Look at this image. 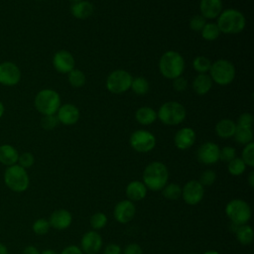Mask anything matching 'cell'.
<instances>
[{
    "label": "cell",
    "instance_id": "11",
    "mask_svg": "<svg viewBox=\"0 0 254 254\" xmlns=\"http://www.w3.org/2000/svg\"><path fill=\"white\" fill-rule=\"evenodd\" d=\"M21 80V70L12 62L0 64V83L5 86H14Z\"/></svg>",
    "mask_w": 254,
    "mask_h": 254
},
{
    "label": "cell",
    "instance_id": "53",
    "mask_svg": "<svg viewBox=\"0 0 254 254\" xmlns=\"http://www.w3.org/2000/svg\"><path fill=\"white\" fill-rule=\"evenodd\" d=\"M203 254H220V253H219V252H217V251H214V250H209V251L204 252Z\"/></svg>",
    "mask_w": 254,
    "mask_h": 254
},
{
    "label": "cell",
    "instance_id": "34",
    "mask_svg": "<svg viewBox=\"0 0 254 254\" xmlns=\"http://www.w3.org/2000/svg\"><path fill=\"white\" fill-rule=\"evenodd\" d=\"M246 165L241 158H234L227 165V170L232 176H240L245 172Z\"/></svg>",
    "mask_w": 254,
    "mask_h": 254
},
{
    "label": "cell",
    "instance_id": "51",
    "mask_svg": "<svg viewBox=\"0 0 254 254\" xmlns=\"http://www.w3.org/2000/svg\"><path fill=\"white\" fill-rule=\"evenodd\" d=\"M40 254H58V253L52 249H46L43 252H41Z\"/></svg>",
    "mask_w": 254,
    "mask_h": 254
},
{
    "label": "cell",
    "instance_id": "30",
    "mask_svg": "<svg viewBox=\"0 0 254 254\" xmlns=\"http://www.w3.org/2000/svg\"><path fill=\"white\" fill-rule=\"evenodd\" d=\"M130 88L138 95H144L146 94L150 89V83L149 81L142 76H138L132 79Z\"/></svg>",
    "mask_w": 254,
    "mask_h": 254
},
{
    "label": "cell",
    "instance_id": "38",
    "mask_svg": "<svg viewBox=\"0 0 254 254\" xmlns=\"http://www.w3.org/2000/svg\"><path fill=\"white\" fill-rule=\"evenodd\" d=\"M18 165L21 166L24 169H29L31 168L34 163H35V157L32 153L30 152H24L21 155H19L18 158Z\"/></svg>",
    "mask_w": 254,
    "mask_h": 254
},
{
    "label": "cell",
    "instance_id": "19",
    "mask_svg": "<svg viewBox=\"0 0 254 254\" xmlns=\"http://www.w3.org/2000/svg\"><path fill=\"white\" fill-rule=\"evenodd\" d=\"M72 216L71 213L64 208L57 209L50 215L49 223L51 227L58 229V230H64L71 224Z\"/></svg>",
    "mask_w": 254,
    "mask_h": 254
},
{
    "label": "cell",
    "instance_id": "48",
    "mask_svg": "<svg viewBox=\"0 0 254 254\" xmlns=\"http://www.w3.org/2000/svg\"><path fill=\"white\" fill-rule=\"evenodd\" d=\"M22 254H40V251L35 246L29 245L23 249Z\"/></svg>",
    "mask_w": 254,
    "mask_h": 254
},
{
    "label": "cell",
    "instance_id": "10",
    "mask_svg": "<svg viewBox=\"0 0 254 254\" xmlns=\"http://www.w3.org/2000/svg\"><path fill=\"white\" fill-rule=\"evenodd\" d=\"M130 145L138 153H148L156 146L155 136L147 130H137L130 136Z\"/></svg>",
    "mask_w": 254,
    "mask_h": 254
},
{
    "label": "cell",
    "instance_id": "44",
    "mask_svg": "<svg viewBox=\"0 0 254 254\" xmlns=\"http://www.w3.org/2000/svg\"><path fill=\"white\" fill-rule=\"evenodd\" d=\"M173 87L175 90L179 91V92H182V91H185L188 87V81L185 77H183L182 75L173 79Z\"/></svg>",
    "mask_w": 254,
    "mask_h": 254
},
{
    "label": "cell",
    "instance_id": "14",
    "mask_svg": "<svg viewBox=\"0 0 254 254\" xmlns=\"http://www.w3.org/2000/svg\"><path fill=\"white\" fill-rule=\"evenodd\" d=\"M80 249L85 254H96L102 247L101 235L95 230L87 231L80 240Z\"/></svg>",
    "mask_w": 254,
    "mask_h": 254
},
{
    "label": "cell",
    "instance_id": "13",
    "mask_svg": "<svg viewBox=\"0 0 254 254\" xmlns=\"http://www.w3.org/2000/svg\"><path fill=\"white\" fill-rule=\"evenodd\" d=\"M219 147L213 142H205L196 152L197 160L204 165L215 164L219 160Z\"/></svg>",
    "mask_w": 254,
    "mask_h": 254
},
{
    "label": "cell",
    "instance_id": "36",
    "mask_svg": "<svg viewBox=\"0 0 254 254\" xmlns=\"http://www.w3.org/2000/svg\"><path fill=\"white\" fill-rule=\"evenodd\" d=\"M90 226L94 229H101L103 228L107 223V216L103 212H95L90 217Z\"/></svg>",
    "mask_w": 254,
    "mask_h": 254
},
{
    "label": "cell",
    "instance_id": "4",
    "mask_svg": "<svg viewBox=\"0 0 254 254\" xmlns=\"http://www.w3.org/2000/svg\"><path fill=\"white\" fill-rule=\"evenodd\" d=\"M4 183L14 192H23L28 190L30 178L26 169L15 164L4 171Z\"/></svg>",
    "mask_w": 254,
    "mask_h": 254
},
{
    "label": "cell",
    "instance_id": "21",
    "mask_svg": "<svg viewBox=\"0 0 254 254\" xmlns=\"http://www.w3.org/2000/svg\"><path fill=\"white\" fill-rule=\"evenodd\" d=\"M94 11V7L91 2L86 0H80L74 2L70 7V12L72 16L79 20H85L89 18Z\"/></svg>",
    "mask_w": 254,
    "mask_h": 254
},
{
    "label": "cell",
    "instance_id": "32",
    "mask_svg": "<svg viewBox=\"0 0 254 254\" xmlns=\"http://www.w3.org/2000/svg\"><path fill=\"white\" fill-rule=\"evenodd\" d=\"M67 79L69 84L73 87H81L85 84L86 81L85 74L81 70L76 68H73L67 73Z\"/></svg>",
    "mask_w": 254,
    "mask_h": 254
},
{
    "label": "cell",
    "instance_id": "27",
    "mask_svg": "<svg viewBox=\"0 0 254 254\" xmlns=\"http://www.w3.org/2000/svg\"><path fill=\"white\" fill-rule=\"evenodd\" d=\"M235 235L236 239L243 245H249L253 241L254 233L253 229L248 224H242V225H236L235 228Z\"/></svg>",
    "mask_w": 254,
    "mask_h": 254
},
{
    "label": "cell",
    "instance_id": "24",
    "mask_svg": "<svg viewBox=\"0 0 254 254\" xmlns=\"http://www.w3.org/2000/svg\"><path fill=\"white\" fill-rule=\"evenodd\" d=\"M19 153L9 144H3L0 146V163L7 167L18 163Z\"/></svg>",
    "mask_w": 254,
    "mask_h": 254
},
{
    "label": "cell",
    "instance_id": "55",
    "mask_svg": "<svg viewBox=\"0 0 254 254\" xmlns=\"http://www.w3.org/2000/svg\"><path fill=\"white\" fill-rule=\"evenodd\" d=\"M190 254H195V253H190Z\"/></svg>",
    "mask_w": 254,
    "mask_h": 254
},
{
    "label": "cell",
    "instance_id": "3",
    "mask_svg": "<svg viewBox=\"0 0 254 254\" xmlns=\"http://www.w3.org/2000/svg\"><path fill=\"white\" fill-rule=\"evenodd\" d=\"M159 69L164 77L175 79L184 72L185 60L180 53L168 51L162 55L159 61Z\"/></svg>",
    "mask_w": 254,
    "mask_h": 254
},
{
    "label": "cell",
    "instance_id": "7",
    "mask_svg": "<svg viewBox=\"0 0 254 254\" xmlns=\"http://www.w3.org/2000/svg\"><path fill=\"white\" fill-rule=\"evenodd\" d=\"M208 71L212 81L218 85H228L235 77V67L233 64L224 59H219L211 63Z\"/></svg>",
    "mask_w": 254,
    "mask_h": 254
},
{
    "label": "cell",
    "instance_id": "26",
    "mask_svg": "<svg viewBox=\"0 0 254 254\" xmlns=\"http://www.w3.org/2000/svg\"><path fill=\"white\" fill-rule=\"evenodd\" d=\"M236 129V123L230 119H221L215 125V132L220 138H230Z\"/></svg>",
    "mask_w": 254,
    "mask_h": 254
},
{
    "label": "cell",
    "instance_id": "6",
    "mask_svg": "<svg viewBox=\"0 0 254 254\" xmlns=\"http://www.w3.org/2000/svg\"><path fill=\"white\" fill-rule=\"evenodd\" d=\"M187 112L183 104L177 101H167L161 105L157 112V118L169 126L179 125L186 118Z\"/></svg>",
    "mask_w": 254,
    "mask_h": 254
},
{
    "label": "cell",
    "instance_id": "2",
    "mask_svg": "<svg viewBox=\"0 0 254 254\" xmlns=\"http://www.w3.org/2000/svg\"><path fill=\"white\" fill-rule=\"evenodd\" d=\"M217 18L216 25L223 34H238L244 30L246 25L244 15L232 8L223 10Z\"/></svg>",
    "mask_w": 254,
    "mask_h": 254
},
{
    "label": "cell",
    "instance_id": "8",
    "mask_svg": "<svg viewBox=\"0 0 254 254\" xmlns=\"http://www.w3.org/2000/svg\"><path fill=\"white\" fill-rule=\"evenodd\" d=\"M225 213L233 224H246L251 218V207L243 199L234 198L225 206Z\"/></svg>",
    "mask_w": 254,
    "mask_h": 254
},
{
    "label": "cell",
    "instance_id": "20",
    "mask_svg": "<svg viewBox=\"0 0 254 254\" xmlns=\"http://www.w3.org/2000/svg\"><path fill=\"white\" fill-rule=\"evenodd\" d=\"M200 15L205 19H214L222 12L221 0H200L199 3Z\"/></svg>",
    "mask_w": 254,
    "mask_h": 254
},
{
    "label": "cell",
    "instance_id": "29",
    "mask_svg": "<svg viewBox=\"0 0 254 254\" xmlns=\"http://www.w3.org/2000/svg\"><path fill=\"white\" fill-rule=\"evenodd\" d=\"M162 193L169 200H177L182 196V188L178 184L171 183L162 189Z\"/></svg>",
    "mask_w": 254,
    "mask_h": 254
},
{
    "label": "cell",
    "instance_id": "45",
    "mask_svg": "<svg viewBox=\"0 0 254 254\" xmlns=\"http://www.w3.org/2000/svg\"><path fill=\"white\" fill-rule=\"evenodd\" d=\"M123 254H143V250L139 244L131 243L125 247Z\"/></svg>",
    "mask_w": 254,
    "mask_h": 254
},
{
    "label": "cell",
    "instance_id": "9",
    "mask_svg": "<svg viewBox=\"0 0 254 254\" xmlns=\"http://www.w3.org/2000/svg\"><path fill=\"white\" fill-rule=\"evenodd\" d=\"M132 79V75L127 70H113L106 78V88L114 94L124 93L130 88Z\"/></svg>",
    "mask_w": 254,
    "mask_h": 254
},
{
    "label": "cell",
    "instance_id": "49",
    "mask_svg": "<svg viewBox=\"0 0 254 254\" xmlns=\"http://www.w3.org/2000/svg\"><path fill=\"white\" fill-rule=\"evenodd\" d=\"M248 183L251 188H254V172H250L248 176Z\"/></svg>",
    "mask_w": 254,
    "mask_h": 254
},
{
    "label": "cell",
    "instance_id": "52",
    "mask_svg": "<svg viewBox=\"0 0 254 254\" xmlns=\"http://www.w3.org/2000/svg\"><path fill=\"white\" fill-rule=\"evenodd\" d=\"M4 111H5V107H4V104L2 103V101L0 100V118L3 116L4 114Z\"/></svg>",
    "mask_w": 254,
    "mask_h": 254
},
{
    "label": "cell",
    "instance_id": "25",
    "mask_svg": "<svg viewBox=\"0 0 254 254\" xmlns=\"http://www.w3.org/2000/svg\"><path fill=\"white\" fill-rule=\"evenodd\" d=\"M135 118L141 125H150L156 121L157 112L149 106H142L137 109Z\"/></svg>",
    "mask_w": 254,
    "mask_h": 254
},
{
    "label": "cell",
    "instance_id": "46",
    "mask_svg": "<svg viewBox=\"0 0 254 254\" xmlns=\"http://www.w3.org/2000/svg\"><path fill=\"white\" fill-rule=\"evenodd\" d=\"M103 254H122V251L119 245L111 243L105 247Z\"/></svg>",
    "mask_w": 254,
    "mask_h": 254
},
{
    "label": "cell",
    "instance_id": "18",
    "mask_svg": "<svg viewBox=\"0 0 254 254\" xmlns=\"http://www.w3.org/2000/svg\"><path fill=\"white\" fill-rule=\"evenodd\" d=\"M195 132L190 127H184L177 131L174 137V143L180 150H187L190 148L195 142Z\"/></svg>",
    "mask_w": 254,
    "mask_h": 254
},
{
    "label": "cell",
    "instance_id": "42",
    "mask_svg": "<svg viewBox=\"0 0 254 254\" xmlns=\"http://www.w3.org/2000/svg\"><path fill=\"white\" fill-rule=\"evenodd\" d=\"M216 179V174L214 171L212 170H205L201 173L200 177H199V183L203 186V187H207V186H211L214 181Z\"/></svg>",
    "mask_w": 254,
    "mask_h": 254
},
{
    "label": "cell",
    "instance_id": "37",
    "mask_svg": "<svg viewBox=\"0 0 254 254\" xmlns=\"http://www.w3.org/2000/svg\"><path fill=\"white\" fill-rule=\"evenodd\" d=\"M242 161L246 166L254 167V143L251 142L245 145L242 151Z\"/></svg>",
    "mask_w": 254,
    "mask_h": 254
},
{
    "label": "cell",
    "instance_id": "39",
    "mask_svg": "<svg viewBox=\"0 0 254 254\" xmlns=\"http://www.w3.org/2000/svg\"><path fill=\"white\" fill-rule=\"evenodd\" d=\"M205 24L206 19L201 15H194L190 20V28L195 32H200Z\"/></svg>",
    "mask_w": 254,
    "mask_h": 254
},
{
    "label": "cell",
    "instance_id": "41",
    "mask_svg": "<svg viewBox=\"0 0 254 254\" xmlns=\"http://www.w3.org/2000/svg\"><path fill=\"white\" fill-rule=\"evenodd\" d=\"M234 158H236V150L233 147L225 146L219 150V160L229 163Z\"/></svg>",
    "mask_w": 254,
    "mask_h": 254
},
{
    "label": "cell",
    "instance_id": "16",
    "mask_svg": "<svg viewBox=\"0 0 254 254\" xmlns=\"http://www.w3.org/2000/svg\"><path fill=\"white\" fill-rule=\"evenodd\" d=\"M57 117L60 123L66 126H70L77 123L80 117V113L75 105L71 103H65L61 105L58 109Z\"/></svg>",
    "mask_w": 254,
    "mask_h": 254
},
{
    "label": "cell",
    "instance_id": "43",
    "mask_svg": "<svg viewBox=\"0 0 254 254\" xmlns=\"http://www.w3.org/2000/svg\"><path fill=\"white\" fill-rule=\"evenodd\" d=\"M253 115L251 113L248 112H244L242 113L238 119H237V123L236 126H240V127H247V128H252L253 126Z\"/></svg>",
    "mask_w": 254,
    "mask_h": 254
},
{
    "label": "cell",
    "instance_id": "17",
    "mask_svg": "<svg viewBox=\"0 0 254 254\" xmlns=\"http://www.w3.org/2000/svg\"><path fill=\"white\" fill-rule=\"evenodd\" d=\"M136 213V208L133 201L129 199L119 201L114 207V218L120 223H127L131 221Z\"/></svg>",
    "mask_w": 254,
    "mask_h": 254
},
{
    "label": "cell",
    "instance_id": "47",
    "mask_svg": "<svg viewBox=\"0 0 254 254\" xmlns=\"http://www.w3.org/2000/svg\"><path fill=\"white\" fill-rule=\"evenodd\" d=\"M60 254H82V251L76 245H69L66 246Z\"/></svg>",
    "mask_w": 254,
    "mask_h": 254
},
{
    "label": "cell",
    "instance_id": "23",
    "mask_svg": "<svg viewBox=\"0 0 254 254\" xmlns=\"http://www.w3.org/2000/svg\"><path fill=\"white\" fill-rule=\"evenodd\" d=\"M212 82L209 74L198 73L192 81V88L196 94L204 95L211 89Z\"/></svg>",
    "mask_w": 254,
    "mask_h": 254
},
{
    "label": "cell",
    "instance_id": "5",
    "mask_svg": "<svg viewBox=\"0 0 254 254\" xmlns=\"http://www.w3.org/2000/svg\"><path fill=\"white\" fill-rule=\"evenodd\" d=\"M34 104L41 114L54 115L61 106V97L56 90L45 88L36 94Z\"/></svg>",
    "mask_w": 254,
    "mask_h": 254
},
{
    "label": "cell",
    "instance_id": "1",
    "mask_svg": "<svg viewBox=\"0 0 254 254\" xmlns=\"http://www.w3.org/2000/svg\"><path fill=\"white\" fill-rule=\"evenodd\" d=\"M169 171L162 162H152L143 172V183L151 190H162L168 182Z\"/></svg>",
    "mask_w": 254,
    "mask_h": 254
},
{
    "label": "cell",
    "instance_id": "56",
    "mask_svg": "<svg viewBox=\"0 0 254 254\" xmlns=\"http://www.w3.org/2000/svg\"><path fill=\"white\" fill-rule=\"evenodd\" d=\"M37 1H42V0H37Z\"/></svg>",
    "mask_w": 254,
    "mask_h": 254
},
{
    "label": "cell",
    "instance_id": "50",
    "mask_svg": "<svg viewBox=\"0 0 254 254\" xmlns=\"http://www.w3.org/2000/svg\"><path fill=\"white\" fill-rule=\"evenodd\" d=\"M0 254H9L6 245L1 243V242H0Z\"/></svg>",
    "mask_w": 254,
    "mask_h": 254
},
{
    "label": "cell",
    "instance_id": "12",
    "mask_svg": "<svg viewBox=\"0 0 254 254\" xmlns=\"http://www.w3.org/2000/svg\"><path fill=\"white\" fill-rule=\"evenodd\" d=\"M203 194L204 187L196 180L188 182L182 190L183 198L190 205L197 204L202 199Z\"/></svg>",
    "mask_w": 254,
    "mask_h": 254
},
{
    "label": "cell",
    "instance_id": "54",
    "mask_svg": "<svg viewBox=\"0 0 254 254\" xmlns=\"http://www.w3.org/2000/svg\"><path fill=\"white\" fill-rule=\"evenodd\" d=\"M69 1H71V2L74 3V2H77V1H80V0H69Z\"/></svg>",
    "mask_w": 254,
    "mask_h": 254
},
{
    "label": "cell",
    "instance_id": "31",
    "mask_svg": "<svg viewBox=\"0 0 254 254\" xmlns=\"http://www.w3.org/2000/svg\"><path fill=\"white\" fill-rule=\"evenodd\" d=\"M200 33L201 37L206 41H214L220 35V31L216 23H206L202 30L200 31Z\"/></svg>",
    "mask_w": 254,
    "mask_h": 254
},
{
    "label": "cell",
    "instance_id": "33",
    "mask_svg": "<svg viewBox=\"0 0 254 254\" xmlns=\"http://www.w3.org/2000/svg\"><path fill=\"white\" fill-rule=\"evenodd\" d=\"M210 65H211L210 60L204 56H198L194 58L192 62V66L194 70L197 71L198 73H206L209 70Z\"/></svg>",
    "mask_w": 254,
    "mask_h": 254
},
{
    "label": "cell",
    "instance_id": "22",
    "mask_svg": "<svg viewBox=\"0 0 254 254\" xmlns=\"http://www.w3.org/2000/svg\"><path fill=\"white\" fill-rule=\"evenodd\" d=\"M147 194V188L143 182L132 181L126 187V195L131 201H139Z\"/></svg>",
    "mask_w": 254,
    "mask_h": 254
},
{
    "label": "cell",
    "instance_id": "40",
    "mask_svg": "<svg viewBox=\"0 0 254 254\" xmlns=\"http://www.w3.org/2000/svg\"><path fill=\"white\" fill-rule=\"evenodd\" d=\"M59 120L57 115H44V117L41 120V125L45 130H53L55 129L58 124H59Z\"/></svg>",
    "mask_w": 254,
    "mask_h": 254
},
{
    "label": "cell",
    "instance_id": "28",
    "mask_svg": "<svg viewBox=\"0 0 254 254\" xmlns=\"http://www.w3.org/2000/svg\"><path fill=\"white\" fill-rule=\"evenodd\" d=\"M233 137L237 143L242 145H247L251 143L253 140V130L252 128L236 126Z\"/></svg>",
    "mask_w": 254,
    "mask_h": 254
},
{
    "label": "cell",
    "instance_id": "35",
    "mask_svg": "<svg viewBox=\"0 0 254 254\" xmlns=\"http://www.w3.org/2000/svg\"><path fill=\"white\" fill-rule=\"evenodd\" d=\"M50 227L51 225L49 223V220L46 218H38L34 221L32 225V229L37 235L47 234L50 230Z\"/></svg>",
    "mask_w": 254,
    "mask_h": 254
},
{
    "label": "cell",
    "instance_id": "15",
    "mask_svg": "<svg viewBox=\"0 0 254 254\" xmlns=\"http://www.w3.org/2000/svg\"><path fill=\"white\" fill-rule=\"evenodd\" d=\"M53 65L60 73H68L74 68L73 56L65 50L58 51L53 57Z\"/></svg>",
    "mask_w": 254,
    "mask_h": 254
}]
</instances>
